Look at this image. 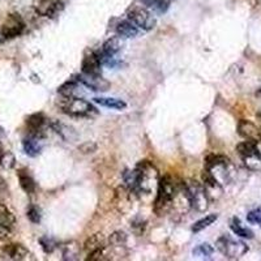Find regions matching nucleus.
Segmentation results:
<instances>
[{"instance_id": "obj_9", "label": "nucleus", "mask_w": 261, "mask_h": 261, "mask_svg": "<svg viewBox=\"0 0 261 261\" xmlns=\"http://www.w3.org/2000/svg\"><path fill=\"white\" fill-rule=\"evenodd\" d=\"M132 195L133 192L129 191L127 187H119L115 191V208L123 214L128 213L132 208Z\"/></svg>"}, {"instance_id": "obj_30", "label": "nucleus", "mask_w": 261, "mask_h": 261, "mask_svg": "<svg viewBox=\"0 0 261 261\" xmlns=\"http://www.w3.org/2000/svg\"><path fill=\"white\" fill-rule=\"evenodd\" d=\"M244 165L252 171H258L261 170V157L260 156H250V157H244Z\"/></svg>"}, {"instance_id": "obj_3", "label": "nucleus", "mask_w": 261, "mask_h": 261, "mask_svg": "<svg viewBox=\"0 0 261 261\" xmlns=\"http://www.w3.org/2000/svg\"><path fill=\"white\" fill-rule=\"evenodd\" d=\"M56 106L59 107L63 114L70 116H91L97 114V108L94 107L90 102L85 101L83 98L77 97H63L60 101L56 102Z\"/></svg>"}, {"instance_id": "obj_33", "label": "nucleus", "mask_w": 261, "mask_h": 261, "mask_svg": "<svg viewBox=\"0 0 261 261\" xmlns=\"http://www.w3.org/2000/svg\"><path fill=\"white\" fill-rule=\"evenodd\" d=\"M12 227L13 226H10L9 223L4 222V221L0 219V240L5 242V240H9L10 238L13 237V230H12Z\"/></svg>"}, {"instance_id": "obj_2", "label": "nucleus", "mask_w": 261, "mask_h": 261, "mask_svg": "<svg viewBox=\"0 0 261 261\" xmlns=\"http://www.w3.org/2000/svg\"><path fill=\"white\" fill-rule=\"evenodd\" d=\"M179 181H175L171 176H164L158 181L157 196L153 202V210L158 217L166 216L171 212L173 198L177 189Z\"/></svg>"}, {"instance_id": "obj_28", "label": "nucleus", "mask_w": 261, "mask_h": 261, "mask_svg": "<svg viewBox=\"0 0 261 261\" xmlns=\"http://www.w3.org/2000/svg\"><path fill=\"white\" fill-rule=\"evenodd\" d=\"M77 255H79V246L75 242H71L63 247V259L64 260H75Z\"/></svg>"}, {"instance_id": "obj_23", "label": "nucleus", "mask_w": 261, "mask_h": 261, "mask_svg": "<svg viewBox=\"0 0 261 261\" xmlns=\"http://www.w3.org/2000/svg\"><path fill=\"white\" fill-rule=\"evenodd\" d=\"M149 9H153L157 13H165L170 5V0H141Z\"/></svg>"}, {"instance_id": "obj_25", "label": "nucleus", "mask_w": 261, "mask_h": 261, "mask_svg": "<svg viewBox=\"0 0 261 261\" xmlns=\"http://www.w3.org/2000/svg\"><path fill=\"white\" fill-rule=\"evenodd\" d=\"M230 160L226 156H221V154H212L208 156L205 160V169H213L221 165H229Z\"/></svg>"}, {"instance_id": "obj_8", "label": "nucleus", "mask_w": 261, "mask_h": 261, "mask_svg": "<svg viewBox=\"0 0 261 261\" xmlns=\"http://www.w3.org/2000/svg\"><path fill=\"white\" fill-rule=\"evenodd\" d=\"M77 81L85 85L87 89L94 91H106L110 87V83L104 80L99 73L98 75H85V73H83L81 76H79Z\"/></svg>"}, {"instance_id": "obj_34", "label": "nucleus", "mask_w": 261, "mask_h": 261, "mask_svg": "<svg viewBox=\"0 0 261 261\" xmlns=\"http://www.w3.org/2000/svg\"><path fill=\"white\" fill-rule=\"evenodd\" d=\"M39 244L45 254H52L56 248V242L49 237H42L39 239Z\"/></svg>"}, {"instance_id": "obj_6", "label": "nucleus", "mask_w": 261, "mask_h": 261, "mask_svg": "<svg viewBox=\"0 0 261 261\" xmlns=\"http://www.w3.org/2000/svg\"><path fill=\"white\" fill-rule=\"evenodd\" d=\"M25 22L18 13H10L5 20H4L1 29H0V34L5 39L16 38L24 31Z\"/></svg>"}, {"instance_id": "obj_29", "label": "nucleus", "mask_w": 261, "mask_h": 261, "mask_svg": "<svg viewBox=\"0 0 261 261\" xmlns=\"http://www.w3.org/2000/svg\"><path fill=\"white\" fill-rule=\"evenodd\" d=\"M125 242H127V234L123 231H115L114 234H111V237L108 238V243L114 247H122Z\"/></svg>"}, {"instance_id": "obj_22", "label": "nucleus", "mask_w": 261, "mask_h": 261, "mask_svg": "<svg viewBox=\"0 0 261 261\" xmlns=\"http://www.w3.org/2000/svg\"><path fill=\"white\" fill-rule=\"evenodd\" d=\"M230 227L233 230V233L238 235V237L244 238V239H252L254 238V231H251L247 227L242 226V223H240L238 218H233V222H231Z\"/></svg>"}, {"instance_id": "obj_11", "label": "nucleus", "mask_w": 261, "mask_h": 261, "mask_svg": "<svg viewBox=\"0 0 261 261\" xmlns=\"http://www.w3.org/2000/svg\"><path fill=\"white\" fill-rule=\"evenodd\" d=\"M238 133L246 140H261V127L250 120H240L238 123Z\"/></svg>"}, {"instance_id": "obj_38", "label": "nucleus", "mask_w": 261, "mask_h": 261, "mask_svg": "<svg viewBox=\"0 0 261 261\" xmlns=\"http://www.w3.org/2000/svg\"><path fill=\"white\" fill-rule=\"evenodd\" d=\"M103 252H104V250L91 251V252H89V254H87V261H101V260H103V256H104Z\"/></svg>"}, {"instance_id": "obj_18", "label": "nucleus", "mask_w": 261, "mask_h": 261, "mask_svg": "<svg viewBox=\"0 0 261 261\" xmlns=\"http://www.w3.org/2000/svg\"><path fill=\"white\" fill-rule=\"evenodd\" d=\"M237 152L239 156L250 157V156H259L258 152V140H246L243 143H240L237 145Z\"/></svg>"}, {"instance_id": "obj_24", "label": "nucleus", "mask_w": 261, "mask_h": 261, "mask_svg": "<svg viewBox=\"0 0 261 261\" xmlns=\"http://www.w3.org/2000/svg\"><path fill=\"white\" fill-rule=\"evenodd\" d=\"M217 218H218L217 214H209V216L204 217V218L198 219L197 222L192 226V231H193V233H200L202 230H205L206 227L212 226L213 223L217 221Z\"/></svg>"}, {"instance_id": "obj_41", "label": "nucleus", "mask_w": 261, "mask_h": 261, "mask_svg": "<svg viewBox=\"0 0 261 261\" xmlns=\"http://www.w3.org/2000/svg\"><path fill=\"white\" fill-rule=\"evenodd\" d=\"M3 133H4V131H3V128H1V127H0V136H1V135H3Z\"/></svg>"}, {"instance_id": "obj_37", "label": "nucleus", "mask_w": 261, "mask_h": 261, "mask_svg": "<svg viewBox=\"0 0 261 261\" xmlns=\"http://www.w3.org/2000/svg\"><path fill=\"white\" fill-rule=\"evenodd\" d=\"M247 221L252 225H256V226H261V210L260 209H256V210H252L247 214Z\"/></svg>"}, {"instance_id": "obj_36", "label": "nucleus", "mask_w": 261, "mask_h": 261, "mask_svg": "<svg viewBox=\"0 0 261 261\" xmlns=\"http://www.w3.org/2000/svg\"><path fill=\"white\" fill-rule=\"evenodd\" d=\"M97 144L93 143V141H87V143L81 144V145L79 146V150H80L83 154H91L94 153V152H97Z\"/></svg>"}, {"instance_id": "obj_35", "label": "nucleus", "mask_w": 261, "mask_h": 261, "mask_svg": "<svg viewBox=\"0 0 261 261\" xmlns=\"http://www.w3.org/2000/svg\"><path fill=\"white\" fill-rule=\"evenodd\" d=\"M26 216H28L29 221L31 223H39L41 222V210H39L37 206H30L26 213Z\"/></svg>"}, {"instance_id": "obj_1", "label": "nucleus", "mask_w": 261, "mask_h": 261, "mask_svg": "<svg viewBox=\"0 0 261 261\" xmlns=\"http://www.w3.org/2000/svg\"><path fill=\"white\" fill-rule=\"evenodd\" d=\"M135 170L137 173V183L133 195L141 197L143 195H152L154 189L157 191L160 175L153 164H150L149 161H141Z\"/></svg>"}, {"instance_id": "obj_27", "label": "nucleus", "mask_w": 261, "mask_h": 261, "mask_svg": "<svg viewBox=\"0 0 261 261\" xmlns=\"http://www.w3.org/2000/svg\"><path fill=\"white\" fill-rule=\"evenodd\" d=\"M213 252H214V248H213L210 244L202 243L193 250V256H195V258L208 259L212 256Z\"/></svg>"}, {"instance_id": "obj_31", "label": "nucleus", "mask_w": 261, "mask_h": 261, "mask_svg": "<svg viewBox=\"0 0 261 261\" xmlns=\"http://www.w3.org/2000/svg\"><path fill=\"white\" fill-rule=\"evenodd\" d=\"M16 165V158L10 152H4L1 160H0V166L5 170H12Z\"/></svg>"}, {"instance_id": "obj_12", "label": "nucleus", "mask_w": 261, "mask_h": 261, "mask_svg": "<svg viewBox=\"0 0 261 261\" xmlns=\"http://www.w3.org/2000/svg\"><path fill=\"white\" fill-rule=\"evenodd\" d=\"M101 59L98 52H89L83 60V73L85 75H98L101 71Z\"/></svg>"}, {"instance_id": "obj_39", "label": "nucleus", "mask_w": 261, "mask_h": 261, "mask_svg": "<svg viewBox=\"0 0 261 261\" xmlns=\"http://www.w3.org/2000/svg\"><path fill=\"white\" fill-rule=\"evenodd\" d=\"M4 154V148H3V144L0 143V160H1V157H3Z\"/></svg>"}, {"instance_id": "obj_7", "label": "nucleus", "mask_w": 261, "mask_h": 261, "mask_svg": "<svg viewBox=\"0 0 261 261\" xmlns=\"http://www.w3.org/2000/svg\"><path fill=\"white\" fill-rule=\"evenodd\" d=\"M128 20L132 21L139 29L146 31L154 29L157 25L156 17L144 8H133L132 10H129Z\"/></svg>"}, {"instance_id": "obj_13", "label": "nucleus", "mask_w": 261, "mask_h": 261, "mask_svg": "<svg viewBox=\"0 0 261 261\" xmlns=\"http://www.w3.org/2000/svg\"><path fill=\"white\" fill-rule=\"evenodd\" d=\"M3 252L7 255L8 258L12 260H28L30 256V252L28 248H25L22 244L18 243H9L5 244L3 247Z\"/></svg>"}, {"instance_id": "obj_40", "label": "nucleus", "mask_w": 261, "mask_h": 261, "mask_svg": "<svg viewBox=\"0 0 261 261\" xmlns=\"http://www.w3.org/2000/svg\"><path fill=\"white\" fill-rule=\"evenodd\" d=\"M256 118H258L259 122L261 123V112H258V114H256Z\"/></svg>"}, {"instance_id": "obj_16", "label": "nucleus", "mask_w": 261, "mask_h": 261, "mask_svg": "<svg viewBox=\"0 0 261 261\" xmlns=\"http://www.w3.org/2000/svg\"><path fill=\"white\" fill-rule=\"evenodd\" d=\"M106 247H107V240H106V238L102 234L90 235V237L85 240V243H84V250L87 251V254L95 250H104Z\"/></svg>"}, {"instance_id": "obj_14", "label": "nucleus", "mask_w": 261, "mask_h": 261, "mask_svg": "<svg viewBox=\"0 0 261 261\" xmlns=\"http://www.w3.org/2000/svg\"><path fill=\"white\" fill-rule=\"evenodd\" d=\"M42 139L34 137V136H28L26 139L22 141V148L26 156L29 157H37L41 154L42 152Z\"/></svg>"}, {"instance_id": "obj_26", "label": "nucleus", "mask_w": 261, "mask_h": 261, "mask_svg": "<svg viewBox=\"0 0 261 261\" xmlns=\"http://www.w3.org/2000/svg\"><path fill=\"white\" fill-rule=\"evenodd\" d=\"M77 89H79V84L76 81H67L58 89V93L63 97H75Z\"/></svg>"}, {"instance_id": "obj_21", "label": "nucleus", "mask_w": 261, "mask_h": 261, "mask_svg": "<svg viewBox=\"0 0 261 261\" xmlns=\"http://www.w3.org/2000/svg\"><path fill=\"white\" fill-rule=\"evenodd\" d=\"M51 128L54 129L58 135L62 136L63 139L68 140V141H71V140H73L75 137H76V133L73 132V129L71 128V127L63 124V123H60V122H52Z\"/></svg>"}, {"instance_id": "obj_32", "label": "nucleus", "mask_w": 261, "mask_h": 261, "mask_svg": "<svg viewBox=\"0 0 261 261\" xmlns=\"http://www.w3.org/2000/svg\"><path fill=\"white\" fill-rule=\"evenodd\" d=\"M0 219L4 221V222L9 223L10 226H13L14 223H16V218H14L13 213L10 212L9 209L4 205V204H0Z\"/></svg>"}, {"instance_id": "obj_17", "label": "nucleus", "mask_w": 261, "mask_h": 261, "mask_svg": "<svg viewBox=\"0 0 261 261\" xmlns=\"http://www.w3.org/2000/svg\"><path fill=\"white\" fill-rule=\"evenodd\" d=\"M120 49H122V41H120V38L119 37H111V38H108L103 43L101 54L104 56L111 58V56L116 55L120 51Z\"/></svg>"}, {"instance_id": "obj_5", "label": "nucleus", "mask_w": 261, "mask_h": 261, "mask_svg": "<svg viewBox=\"0 0 261 261\" xmlns=\"http://www.w3.org/2000/svg\"><path fill=\"white\" fill-rule=\"evenodd\" d=\"M217 250L223 255V256H226L227 259H239L242 256L248 252V246L243 242H239V240H234L231 238L226 237V235H223V237L219 238L217 240Z\"/></svg>"}, {"instance_id": "obj_4", "label": "nucleus", "mask_w": 261, "mask_h": 261, "mask_svg": "<svg viewBox=\"0 0 261 261\" xmlns=\"http://www.w3.org/2000/svg\"><path fill=\"white\" fill-rule=\"evenodd\" d=\"M185 187H187L189 201H191V208L200 213L205 212L206 209L209 208L210 200L206 195L204 185L201 183H198L197 180H189L188 183H185Z\"/></svg>"}, {"instance_id": "obj_19", "label": "nucleus", "mask_w": 261, "mask_h": 261, "mask_svg": "<svg viewBox=\"0 0 261 261\" xmlns=\"http://www.w3.org/2000/svg\"><path fill=\"white\" fill-rule=\"evenodd\" d=\"M94 102L98 104H101L103 107L112 108V110H124L127 107V103L122 99L118 98H111V97H97L94 98Z\"/></svg>"}, {"instance_id": "obj_20", "label": "nucleus", "mask_w": 261, "mask_h": 261, "mask_svg": "<svg viewBox=\"0 0 261 261\" xmlns=\"http://www.w3.org/2000/svg\"><path fill=\"white\" fill-rule=\"evenodd\" d=\"M18 181H20L21 188L24 189L26 193L31 195L35 192V183L33 180V177L26 173V171L21 170L18 171Z\"/></svg>"}, {"instance_id": "obj_10", "label": "nucleus", "mask_w": 261, "mask_h": 261, "mask_svg": "<svg viewBox=\"0 0 261 261\" xmlns=\"http://www.w3.org/2000/svg\"><path fill=\"white\" fill-rule=\"evenodd\" d=\"M63 7L64 5L62 0H35V9L45 17H54Z\"/></svg>"}, {"instance_id": "obj_15", "label": "nucleus", "mask_w": 261, "mask_h": 261, "mask_svg": "<svg viewBox=\"0 0 261 261\" xmlns=\"http://www.w3.org/2000/svg\"><path fill=\"white\" fill-rule=\"evenodd\" d=\"M116 33L122 38H135L136 35L139 34V28L132 21L123 20L116 25Z\"/></svg>"}]
</instances>
